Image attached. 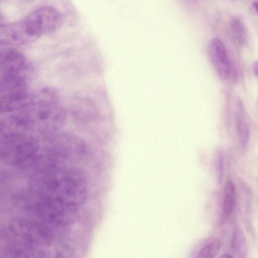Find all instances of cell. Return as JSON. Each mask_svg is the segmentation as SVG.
Wrapping results in <instances>:
<instances>
[{
    "mask_svg": "<svg viewBox=\"0 0 258 258\" xmlns=\"http://www.w3.org/2000/svg\"><path fill=\"white\" fill-rule=\"evenodd\" d=\"M22 21L27 33L36 40L40 36L58 28L61 23L62 17L55 8L46 6L30 12Z\"/></svg>",
    "mask_w": 258,
    "mask_h": 258,
    "instance_id": "6da1fadb",
    "label": "cell"
},
{
    "mask_svg": "<svg viewBox=\"0 0 258 258\" xmlns=\"http://www.w3.org/2000/svg\"><path fill=\"white\" fill-rule=\"evenodd\" d=\"M36 39L27 33L22 19L1 26V47L4 50L15 48L16 47L28 44Z\"/></svg>",
    "mask_w": 258,
    "mask_h": 258,
    "instance_id": "7a4b0ae2",
    "label": "cell"
},
{
    "mask_svg": "<svg viewBox=\"0 0 258 258\" xmlns=\"http://www.w3.org/2000/svg\"><path fill=\"white\" fill-rule=\"evenodd\" d=\"M1 51V77L26 75L27 60L22 52L16 48Z\"/></svg>",
    "mask_w": 258,
    "mask_h": 258,
    "instance_id": "3957f363",
    "label": "cell"
},
{
    "mask_svg": "<svg viewBox=\"0 0 258 258\" xmlns=\"http://www.w3.org/2000/svg\"><path fill=\"white\" fill-rule=\"evenodd\" d=\"M211 62L220 79L224 80L229 77L230 64L225 46L218 38L212 39L208 45Z\"/></svg>",
    "mask_w": 258,
    "mask_h": 258,
    "instance_id": "277c9868",
    "label": "cell"
},
{
    "mask_svg": "<svg viewBox=\"0 0 258 258\" xmlns=\"http://www.w3.org/2000/svg\"><path fill=\"white\" fill-rule=\"evenodd\" d=\"M221 248V242L214 237L200 241L191 251L189 258H215Z\"/></svg>",
    "mask_w": 258,
    "mask_h": 258,
    "instance_id": "5b68a950",
    "label": "cell"
},
{
    "mask_svg": "<svg viewBox=\"0 0 258 258\" xmlns=\"http://www.w3.org/2000/svg\"><path fill=\"white\" fill-rule=\"evenodd\" d=\"M235 122L239 141L245 147L248 143L250 130L244 108L241 101H237L235 112Z\"/></svg>",
    "mask_w": 258,
    "mask_h": 258,
    "instance_id": "8992f818",
    "label": "cell"
},
{
    "mask_svg": "<svg viewBox=\"0 0 258 258\" xmlns=\"http://www.w3.org/2000/svg\"><path fill=\"white\" fill-rule=\"evenodd\" d=\"M236 204V191L233 181L229 179L225 185L224 200L219 225H223L233 213Z\"/></svg>",
    "mask_w": 258,
    "mask_h": 258,
    "instance_id": "52a82bcc",
    "label": "cell"
},
{
    "mask_svg": "<svg viewBox=\"0 0 258 258\" xmlns=\"http://www.w3.org/2000/svg\"><path fill=\"white\" fill-rule=\"evenodd\" d=\"M231 249L237 258H248V249L244 234L239 226L233 229L230 243Z\"/></svg>",
    "mask_w": 258,
    "mask_h": 258,
    "instance_id": "ba28073f",
    "label": "cell"
},
{
    "mask_svg": "<svg viewBox=\"0 0 258 258\" xmlns=\"http://www.w3.org/2000/svg\"><path fill=\"white\" fill-rule=\"evenodd\" d=\"M230 28L234 40L239 45L245 44L247 33L243 22L238 18H234L231 21Z\"/></svg>",
    "mask_w": 258,
    "mask_h": 258,
    "instance_id": "9c48e42d",
    "label": "cell"
},
{
    "mask_svg": "<svg viewBox=\"0 0 258 258\" xmlns=\"http://www.w3.org/2000/svg\"><path fill=\"white\" fill-rule=\"evenodd\" d=\"M224 170V156L222 153H219L217 157V171L218 178L220 182L223 178Z\"/></svg>",
    "mask_w": 258,
    "mask_h": 258,
    "instance_id": "30bf717a",
    "label": "cell"
},
{
    "mask_svg": "<svg viewBox=\"0 0 258 258\" xmlns=\"http://www.w3.org/2000/svg\"><path fill=\"white\" fill-rule=\"evenodd\" d=\"M252 70L255 75L258 77V60L253 63Z\"/></svg>",
    "mask_w": 258,
    "mask_h": 258,
    "instance_id": "8fae6325",
    "label": "cell"
},
{
    "mask_svg": "<svg viewBox=\"0 0 258 258\" xmlns=\"http://www.w3.org/2000/svg\"><path fill=\"white\" fill-rule=\"evenodd\" d=\"M253 7L258 14V1H255L253 3Z\"/></svg>",
    "mask_w": 258,
    "mask_h": 258,
    "instance_id": "7c38bea8",
    "label": "cell"
},
{
    "mask_svg": "<svg viewBox=\"0 0 258 258\" xmlns=\"http://www.w3.org/2000/svg\"><path fill=\"white\" fill-rule=\"evenodd\" d=\"M220 258H233L230 254H224L222 255Z\"/></svg>",
    "mask_w": 258,
    "mask_h": 258,
    "instance_id": "4fadbf2b",
    "label": "cell"
}]
</instances>
